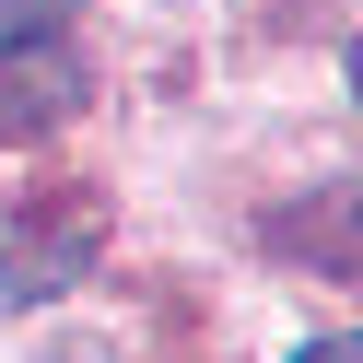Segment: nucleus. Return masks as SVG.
Wrapping results in <instances>:
<instances>
[{"instance_id": "obj_1", "label": "nucleus", "mask_w": 363, "mask_h": 363, "mask_svg": "<svg viewBox=\"0 0 363 363\" xmlns=\"http://www.w3.org/2000/svg\"><path fill=\"white\" fill-rule=\"evenodd\" d=\"M94 246H106V211H94V199H24L12 235H0V316L59 305V293L94 269Z\"/></svg>"}, {"instance_id": "obj_2", "label": "nucleus", "mask_w": 363, "mask_h": 363, "mask_svg": "<svg viewBox=\"0 0 363 363\" xmlns=\"http://www.w3.org/2000/svg\"><path fill=\"white\" fill-rule=\"evenodd\" d=\"M71 118H82V48H59V35L0 48V141H48Z\"/></svg>"}, {"instance_id": "obj_3", "label": "nucleus", "mask_w": 363, "mask_h": 363, "mask_svg": "<svg viewBox=\"0 0 363 363\" xmlns=\"http://www.w3.org/2000/svg\"><path fill=\"white\" fill-rule=\"evenodd\" d=\"M269 235H281V246H305V258L328 269V281H340V269H352V246H340V188H328V199H305V211H281V223H269Z\"/></svg>"}, {"instance_id": "obj_4", "label": "nucleus", "mask_w": 363, "mask_h": 363, "mask_svg": "<svg viewBox=\"0 0 363 363\" xmlns=\"http://www.w3.org/2000/svg\"><path fill=\"white\" fill-rule=\"evenodd\" d=\"M71 0H0V48H24V35H59Z\"/></svg>"}, {"instance_id": "obj_5", "label": "nucleus", "mask_w": 363, "mask_h": 363, "mask_svg": "<svg viewBox=\"0 0 363 363\" xmlns=\"http://www.w3.org/2000/svg\"><path fill=\"white\" fill-rule=\"evenodd\" d=\"M293 363H363V340H340V328H328V340H305Z\"/></svg>"}]
</instances>
